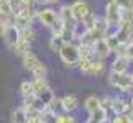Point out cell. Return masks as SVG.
<instances>
[{
    "mask_svg": "<svg viewBox=\"0 0 133 123\" xmlns=\"http://www.w3.org/2000/svg\"><path fill=\"white\" fill-rule=\"evenodd\" d=\"M3 39H5V43H7L8 48L13 51L15 44H17L18 39H20V28L17 26V25H10V26L7 28V33H5Z\"/></svg>",
    "mask_w": 133,
    "mask_h": 123,
    "instance_id": "obj_8",
    "label": "cell"
},
{
    "mask_svg": "<svg viewBox=\"0 0 133 123\" xmlns=\"http://www.w3.org/2000/svg\"><path fill=\"white\" fill-rule=\"evenodd\" d=\"M0 15L7 17V15H15L12 0H0Z\"/></svg>",
    "mask_w": 133,
    "mask_h": 123,
    "instance_id": "obj_20",
    "label": "cell"
},
{
    "mask_svg": "<svg viewBox=\"0 0 133 123\" xmlns=\"http://www.w3.org/2000/svg\"><path fill=\"white\" fill-rule=\"evenodd\" d=\"M69 113H71V112L58 113V115H56V121H58V123H72L74 121V117H71Z\"/></svg>",
    "mask_w": 133,
    "mask_h": 123,
    "instance_id": "obj_26",
    "label": "cell"
},
{
    "mask_svg": "<svg viewBox=\"0 0 133 123\" xmlns=\"http://www.w3.org/2000/svg\"><path fill=\"white\" fill-rule=\"evenodd\" d=\"M109 84L117 87V89H120L122 92H128L130 89H133V74L112 71L109 76Z\"/></svg>",
    "mask_w": 133,
    "mask_h": 123,
    "instance_id": "obj_2",
    "label": "cell"
},
{
    "mask_svg": "<svg viewBox=\"0 0 133 123\" xmlns=\"http://www.w3.org/2000/svg\"><path fill=\"white\" fill-rule=\"evenodd\" d=\"M38 18L44 26L51 28L59 20V13H56L53 8H43V10H38Z\"/></svg>",
    "mask_w": 133,
    "mask_h": 123,
    "instance_id": "obj_7",
    "label": "cell"
},
{
    "mask_svg": "<svg viewBox=\"0 0 133 123\" xmlns=\"http://www.w3.org/2000/svg\"><path fill=\"white\" fill-rule=\"evenodd\" d=\"M20 38H23V39L30 41V43H33V41L36 39V31H35L31 26L22 28V30H20Z\"/></svg>",
    "mask_w": 133,
    "mask_h": 123,
    "instance_id": "obj_22",
    "label": "cell"
},
{
    "mask_svg": "<svg viewBox=\"0 0 133 123\" xmlns=\"http://www.w3.org/2000/svg\"><path fill=\"white\" fill-rule=\"evenodd\" d=\"M123 10H133V0H117Z\"/></svg>",
    "mask_w": 133,
    "mask_h": 123,
    "instance_id": "obj_28",
    "label": "cell"
},
{
    "mask_svg": "<svg viewBox=\"0 0 133 123\" xmlns=\"http://www.w3.org/2000/svg\"><path fill=\"white\" fill-rule=\"evenodd\" d=\"M20 2H22V7H33L36 0H20Z\"/></svg>",
    "mask_w": 133,
    "mask_h": 123,
    "instance_id": "obj_32",
    "label": "cell"
},
{
    "mask_svg": "<svg viewBox=\"0 0 133 123\" xmlns=\"http://www.w3.org/2000/svg\"><path fill=\"white\" fill-rule=\"evenodd\" d=\"M31 51V43L26 39H23V38H20L18 39V43L15 44V48H13V53H17L18 56H23V54H26Z\"/></svg>",
    "mask_w": 133,
    "mask_h": 123,
    "instance_id": "obj_16",
    "label": "cell"
},
{
    "mask_svg": "<svg viewBox=\"0 0 133 123\" xmlns=\"http://www.w3.org/2000/svg\"><path fill=\"white\" fill-rule=\"evenodd\" d=\"M59 56L63 59V63L66 66H79V61H81V46L71 43V41H66L63 49L59 51Z\"/></svg>",
    "mask_w": 133,
    "mask_h": 123,
    "instance_id": "obj_1",
    "label": "cell"
},
{
    "mask_svg": "<svg viewBox=\"0 0 133 123\" xmlns=\"http://www.w3.org/2000/svg\"><path fill=\"white\" fill-rule=\"evenodd\" d=\"M112 121H115V123H125V121H130V120H128V115H127V113H117V117Z\"/></svg>",
    "mask_w": 133,
    "mask_h": 123,
    "instance_id": "obj_29",
    "label": "cell"
},
{
    "mask_svg": "<svg viewBox=\"0 0 133 123\" xmlns=\"http://www.w3.org/2000/svg\"><path fill=\"white\" fill-rule=\"evenodd\" d=\"M130 44H133V35H131V38H130V41H128Z\"/></svg>",
    "mask_w": 133,
    "mask_h": 123,
    "instance_id": "obj_35",
    "label": "cell"
},
{
    "mask_svg": "<svg viewBox=\"0 0 133 123\" xmlns=\"http://www.w3.org/2000/svg\"><path fill=\"white\" fill-rule=\"evenodd\" d=\"M36 3H46V0H36Z\"/></svg>",
    "mask_w": 133,
    "mask_h": 123,
    "instance_id": "obj_34",
    "label": "cell"
},
{
    "mask_svg": "<svg viewBox=\"0 0 133 123\" xmlns=\"http://www.w3.org/2000/svg\"><path fill=\"white\" fill-rule=\"evenodd\" d=\"M102 107H104V108H112V99H109V97L104 99L102 100Z\"/></svg>",
    "mask_w": 133,
    "mask_h": 123,
    "instance_id": "obj_31",
    "label": "cell"
},
{
    "mask_svg": "<svg viewBox=\"0 0 133 123\" xmlns=\"http://www.w3.org/2000/svg\"><path fill=\"white\" fill-rule=\"evenodd\" d=\"M130 66V59L127 58V56H117V59L112 63V71H115V72H127V69H128Z\"/></svg>",
    "mask_w": 133,
    "mask_h": 123,
    "instance_id": "obj_12",
    "label": "cell"
},
{
    "mask_svg": "<svg viewBox=\"0 0 133 123\" xmlns=\"http://www.w3.org/2000/svg\"><path fill=\"white\" fill-rule=\"evenodd\" d=\"M84 107H85V110L90 113V112L100 108V107H102V100L99 99V97H95V95H90V97H87V99H85Z\"/></svg>",
    "mask_w": 133,
    "mask_h": 123,
    "instance_id": "obj_17",
    "label": "cell"
},
{
    "mask_svg": "<svg viewBox=\"0 0 133 123\" xmlns=\"http://www.w3.org/2000/svg\"><path fill=\"white\" fill-rule=\"evenodd\" d=\"M38 15V10H35L33 7H23L22 10H18L15 13V25L22 30V28H26V26H31V22L33 18Z\"/></svg>",
    "mask_w": 133,
    "mask_h": 123,
    "instance_id": "obj_3",
    "label": "cell"
},
{
    "mask_svg": "<svg viewBox=\"0 0 133 123\" xmlns=\"http://www.w3.org/2000/svg\"><path fill=\"white\" fill-rule=\"evenodd\" d=\"M12 121H17V123H26V110L23 107H20L18 110H15L12 113Z\"/></svg>",
    "mask_w": 133,
    "mask_h": 123,
    "instance_id": "obj_24",
    "label": "cell"
},
{
    "mask_svg": "<svg viewBox=\"0 0 133 123\" xmlns=\"http://www.w3.org/2000/svg\"><path fill=\"white\" fill-rule=\"evenodd\" d=\"M87 33H89V26H87V25H85L84 22H76V25L72 26V35H74L76 39L82 41Z\"/></svg>",
    "mask_w": 133,
    "mask_h": 123,
    "instance_id": "obj_14",
    "label": "cell"
},
{
    "mask_svg": "<svg viewBox=\"0 0 133 123\" xmlns=\"http://www.w3.org/2000/svg\"><path fill=\"white\" fill-rule=\"evenodd\" d=\"M104 61L100 59H81L79 61V69L82 71L84 74L89 76H99L104 72Z\"/></svg>",
    "mask_w": 133,
    "mask_h": 123,
    "instance_id": "obj_4",
    "label": "cell"
},
{
    "mask_svg": "<svg viewBox=\"0 0 133 123\" xmlns=\"http://www.w3.org/2000/svg\"><path fill=\"white\" fill-rule=\"evenodd\" d=\"M58 2H61V0H46V3H58Z\"/></svg>",
    "mask_w": 133,
    "mask_h": 123,
    "instance_id": "obj_33",
    "label": "cell"
},
{
    "mask_svg": "<svg viewBox=\"0 0 133 123\" xmlns=\"http://www.w3.org/2000/svg\"><path fill=\"white\" fill-rule=\"evenodd\" d=\"M107 120H109V117H107V108H104V107L90 112V117L87 118L89 123H105Z\"/></svg>",
    "mask_w": 133,
    "mask_h": 123,
    "instance_id": "obj_13",
    "label": "cell"
},
{
    "mask_svg": "<svg viewBox=\"0 0 133 123\" xmlns=\"http://www.w3.org/2000/svg\"><path fill=\"white\" fill-rule=\"evenodd\" d=\"M94 51H95L97 58H105V56H109V53H112V49H110L109 43H107L105 36L104 38H99L94 43Z\"/></svg>",
    "mask_w": 133,
    "mask_h": 123,
    "instance_id": "obj_9",
    "label": "cell"
},
{
    "mask_svg": "<svg viewBox=\"0 0 133 123\" xmlns=\"http://www.w3.org/2000/svg\"><path fill=\"white\" fill-rule=\"evenodd\" d=\"M36 97H38V100H39V104L41 105H48V104H51V102L54 100V95H53V90L49 89H44V90H41V92H38L36 94Z\"/></svg>",
    "mask_w": 133,
    "mask_h": 123,
    "instance_id": "obj_19",
    "label": "cell"
},
{
    "mask_svg": "<svg viewBox=\"0 0 133 123\" xmlns=\"http://www.w3.org/2000/svg\"><path fill=\"white\" fill-rule=\"evenodd\" d=\"M59 18L63 20V23H64L68 28H72L74 25H76V18H74L72 10H71L69 5H64V7L59 10Z\"/></svg>",
    "mask_w": 133,
    "mask_h": 123,
    "instance_id": "obj_10",
    "label": "cell"
},
{
    "mask_svg": "<svg viewBox=\"0 0 133 123\" xmlns=\"http://www.w3.org/2000/svg\"><path fill=\"white\" fill-rule=\"evenodd\" d=\"M61 102H63L64 112H72V110L77 108V105H79V100H77L76 95H66V97L61 99Z\"/></svg>",
    "mask_w": 133,
    "mask_h": 123,
    "instance_id": "obj_15",
    "label": "cell"
},
{
    "mask_svg": "<svg viewBox=\"0 0 133 123\" xmlns=\"http://www.w3.org/2000/svg\"><path fill=\"white\" fill-rule=\"evenodd\" d=\"M64 43H66V39L63 36H53L49 41V48H51V51H54V53H59V51L63 49Z\"/></svg>",
    "mask_w": 133,
    "mask_h": 123,
    "instance_id": "obj_21",
    "label": "cell"
},
{
    "mask_svg": "<svg viewBox=\"0 0 133 123\" xmlns=\"http://www.w3.org/2000/svg\"><path fill=\"white\" fill-rule=\"evenodd\" d=\"M107 25H118L122 20V7L117 0H110L107 3V12H105Z\"/></svg>",
    "mask_w": 133,
    "mask_h": 123,
    "instance_id": "obj_5",
    "label": "cell"
},
{
    "mask_svg": "<svg viewBox=\"0 0 133 123\" xmlns=\"http://www.w3.org/2000/svg\"><path fill=\"white\" fill-rule=\"evenodd\" d=\"M7 28H8V26H7V23H5L2 18H0V38H3V36H5V33H7Z\"/></svg>",
    "mask_w": 133,
    "mask_h": 123,
    "instance_id": "obj_30",
    "label": "cell"
},
{
    "mask_svg": "<svg viewBox=\"0 0 133 123\" xmlns=\"http://www.w3.org/2000/svg\"><path fill=\"white\" fill-rule=\"evenodd\" d=\"M22 61H23V67L28 69L30 72H33V71L36 69L39 64H41V63H39V59L31 53V51H30V53H26V54H23V56H22Z\"/></svg>",
    "mask_w": 133,
    "mask_h": 123,
    "instance_id": "obj_11",
    "label": "cell"
},
{
    "mask_svg": "<svg viewBox=\"0 0 133 123\" xmlns=\"http://www.w3.org/2000/svg\"><path fill=\"white\" fill-rule=\"evenodd\" d=\"M46 74H48V69H46L44 64H39L38 67L33 71V77H46Z\"/></svg>",
    "mask_w": 133,
    "mask_h": 123,
    "instance_id": "obj_27",
    "label": "cell"
},
{
    "mask_svg": "<svg viewBox=\"0 0 133 123\" xmlns=\"http://www.w3.org/2000/svg\"><path fill=\"white\" fill-rule=\"evenodd\" d=\"M33 84H35V92H41L44 89H48V82H46V77H33Z\"/></svg>",
    "mask_w": 133,
    "mask_h": 123,
    "instance_id": "obj_25",
    "label": "cell"
},
{
    "mask_svg": "<svg viewBox=\"0 0 133 123\" xmlns=\"http://www.w3.org/2000/svg\"><path fill=\"white\" fill-rule=\"evenodd\" d=\"M20 92H22V95H33V94H36V92H35L33 80H23L22 85H20Z\"/></svg>",
    "mask_w": 133,
    "mask_h": 123,
    "instance_id": "obj_23",
    "label": "cell"
},
{
    "mask_svg": "<svg viewBox=\"0 0 133 123\" xmlns=\"http://www.w3.org/2000/svg\"><path fill=\"white\" fill-rule=\"evenodd\" d=\"M71 10H72V15H74L76 22H84L90 15V7L85 0H76V2H72Z\"/></svg>",
    "mask_w": 133,
    "mask_h": 123,
    "instance_id": "obj_6",
    "label": "cell"
},
{
    "mask_svg": "<svg viewBox=\"0 0 133 123\" xmlns=\"http://www.w3.org/2000/svg\"><path fill=\"white\" fill-rule=\"evenodd\" d=\"M130 108V105L127 104L125 100H122V99H112V110L115 112V115L117 113H127Z\"/></svg>",
    "mask_w": 133,
    "mask_h": 123,
    "instance_id": "obj_18",
    "label": "cell"
}]
</instances>
